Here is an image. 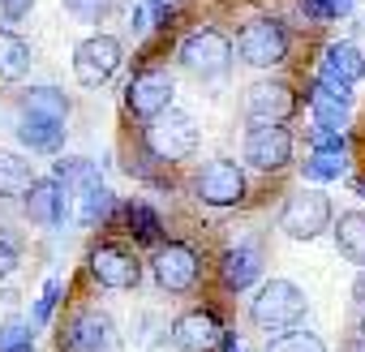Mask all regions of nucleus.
I'll return each mask as SVG.
<instances>
[{
	"mask_svg": "<svg viewBox=\"0 0 365 352\" xmlns=\"http://www.w3.org/2000/svg\"><path fill=\"white\" fill-rule=\"evenodd\" d=\"M52 176L69 190V198H73V219H78L82 228H95L99 219H108V211H112V190L103 185V176H99V167H95L91 159L65 155V159H56Z\"/></svg>",
	"mask_w": 365,
	"mask_h": 352,
	"instance_id": "1",
	"label": "nucleus"
},
{
	"mask_svg": "<svg viewBox=\"0 0 365 352\" xmlns=\"http://www.w3.org/2000/svg\"><path fill=\"white\" fill-rule=\"evenodd\" d=\"M309 112L318 125L327 129H344L348 125V112H352V86H335L327 78H318L309 86Z\"/></svg>",
	"mask_w": 365,
	"mask_h": 352,
	"instance_id": "17",
	"label": "nucleus"
},
{
	"mask_svg": "<svg viewBox=\"0 0 365 352\" xmlns=\"http://www.w3.org/2000/svg\"><path fill=\"white\" fill-rule=\"evenodd\" d=\"M22 198H26L31 224H39V228H61V224L73 215V198H69V190L56 181V176H48V181H35Z\"/></svg>",
	"mask_w": 365,
	"mask_h": 352,
	"instance_id": "15",
	"label": "nucleus"
},
{
	"mask_svg": "<svg viewBox=\"0 0 365 352\" xmlns=\"http://www.w3.org/2000/svg\"><path fill=\"white\" fill-rule=\"evenodd\" d=\"M292 159V133L284 125H254L245 133V163L258 172H279Z\"/></svg>",
	"mask_w": 365,
	"mask_h": 352,
	"instance_id": "11",
	"label": "nucleus"
},
{
	"mask_svg": "<svg viewBox=\"0 0 365 352\" xmlns=\"http://www.w3.org/2000/svg\"><path fill=\"white\" fill-rule=\"evenodd\" d=\"M305 309H309V296L292 279H267L250 305V318L262 331H288L305 318Z\"/></svg>",
	"mask_w": 365,
	"mask_h": 352,
	"instance_id": "2",
	"label": "nucleus"
},
{
	"mask_svg": "<svg viewBox=\"0 0 365 352\" xmlns=\"http://www.w3.org/2000/svg\"><path fill=\"white\" fill-rule=\"evenodd\" d=\"M237 56L254 69H271V65H284L288 56V31L284 22L275 18H254L250 26H241L237 35Z\"/></svg>",
	"mask_w": 365,
	"mask_h": 352,
	"instance_id": "5",
	"label": "nucleus"
},
{
	"mask_svg": "<svg viewBox=\"0 0 365 352\" xmlns=\"http://www.w3.org/2000/svg\"><path fill=\"white\" fill-rule=\"evenodd\" d=\"M267 352H327V343H322V335H314V331L288 326L284 335H275V339L267 343Z\"/></svg>",
	"mask_w": 365,
	"mask_h": 352,
	"instance_id": "27",
	"label": "nucleus"
},
{
	"mask_svg": "<svg viewBox=\"0 0 365 352\" xmlns=\"http://www.w3.org/2000/svg\"><path fill=\"white\" fill-rule=\"evenodd\" d=\"M309 138H314V150H344V129H327V125H318Z\"/></svg>",
	"mask_w": 365,
	"mask_h": 352,
	"instance_id": "32",
	"label": "nucleus"
},
{
	"mask_svg": "<svg viewBox=\"0 0 365 352\" xmlns=\"http://www.w3.org/2000/svg\"><path fill=\"white\" fill-rule=\"evenodd\" d=\"M194 194L207 207H237L245 198V172H241V163H232V159L207 163L198 172V181H194Z\"/></svg>",
	"mask_w": 365,
	"mask_h": 352,
	"instance_id": "10",
	"label": "nucleus"
},
{
	"mask_svg": "<svg viewBox=\"0 0 365 352\" xmlns=\"http://www.w3.org/2000/svg\"><path fill=\"white\" fill-rule=\"evenodd\" d=\"M18 138H22V146H31L39 155H56L65 146V120L39 116V112H22L18 116Z\"/></svg>",
	"mask_w": 365,
	"mask_h": 352,
	"instance_id": "20",
	"label": "nucleus"
},
{
	"mask_svg": "<svg viewBox=\"0 0 365 352\" xmlns=\"http://www.w3.org/2000/svg\"><path fill=\"white\" fill-rule=\"evenodd\" d=\"M168 22H172V5H168V0H138V5H133V31L150 35V31H159Z\"/></svg>",
	"mask_w": 365,
	"mask_h": 352,
	"instance_id": "26",
	"label": "nucleus"
},
{
	"mask_svg": "<svg viewBox=\"0 0 365 352\" xmlns=\"http://www.w3.org/2000/svg\"><path fill=\"white\" fill-rule=\"evenodd\" d=\"M335 249L352 266H365V211H344L335 219Z\"/></svg>",
	"mask_w": 365,
	"mask_h": 352,
	"instance_id": "21",
	"label": "nucleus"
},
{
	"mask_svg": "<svg viewBox=\"0 0 365 352\" xmlns=\"http://www.w3.org/2000/svg\"><path fill=\"white\" fill-rule=\"evenodd\" d=\"M14 271H18V249L9 241H0V279H9Z\"/></svg>",
	"mask_w": 365,
	"mask_h": 352,
	"instance_id": "34",
	"label": "nucleus"
},
{
	"mask_svg": "<svg viewBox=\"0 0 365 352\" xmlns=\"http://www.w3.org/2000/svg\"><path fill=\"white\" fill-rule=\"evenodd\" d=\"M180 65L190 73H198V78H224L228 65H232L228 35H220L215 26H202V31L185 35V43H180Z\"/></svg>",
	"mask_w": 365,
	"mask_h": 352,
	"instance_id": "7",
	"label": "nucleus"
},
{
	"mask_svg": "<svg viewBox=\"0 0 365 352\" xmlns=\"http://www.w3.org/2000/svg\"><path fill=\"white\" fill-rule=\"evenodd\" d=\"M91 275H95L103 288H112V292H129V288H138V279H142V262H138L133 249H125V245H99V249L91 254Z\"/></svg>",
	"mask_w": 365,
	"mask_h": 352,
	"instance_id": "14",
	"label": "nucleus"
},
{
	"mask_svg": "<svg viewBox=\"0 0 365 352\" xmlns=\"http://www.w3.org/2000/svg\"><path fill=\"white\" fill-rule=\"evenodd\" d=\"M262 245L258 241H245V245H237V249H228L224 258H220V284L228 288V292H245L258 275H262Z\"/></svg>",
	"mask_w": 365,
	"mask_h": 352,
	"instance_id": "18",
	"label": "nucleus"
},
{
	"mask_svg": "<svg viewBox=\"0 0 365 352\" xmlns=\"http://www.w3.org/2000/svg\"><path fill=\"white\" fill-rule=\"evenodd\" d=\"M322 78L335 82V86H356V82L365 78V56H361V48L348 43V39L327 43V52H322Z\"/></svg>",
	"mask_w": 365,
	"mask_h": 352,
	"instance_id": "19",
	"label": "nucleus"
},
{
	"mask_svg": "<svg viewBox=\"0 0 365 352\" xmlns=\"http://www.w3.org/2000/svg\"><path fill=\"white\" fill-rule=\"evenodd\" d=\"M146 146L155 159L176 163V159H190L198 150V120L180 108H163L159 116H150L146 125Z\"/></svg>",
	"mask_w": 365,
	"mask_h": 352,
	"instance_id": "3",
	"label": "nucleus"
},
{
	"mask_svg": "<svg viewBox=\"0 0 365 352\" xmlns=\"http://www.w3.org/2000/svg\"><path fill=\"white\" fill-rule=\"evenodd\" d=\"M125 61V48L116 35H86L78 48H73V78L86 86V90H99L112 82V73L120 69Z\"/></svg>",
	"mask_w": 365,
	"mask_h": 352,
	"instance_id": "4",
	"label": "nucleus"
},
{
	"mask_svg": "<svg viewBox=\"0 0 365 352\" xmlns=\"http://www.w3.org/2000/svg\"><path fill=\"white\" fill-rule=\"evenodd\" d=\"M361 194H365V181H361Z\"/></svg>",
	"mask_w": 365,
	"mask_h": 352,
	"instance_id": "38",
	"label": "nucleus"
},
{
	"mask_svg": "<svg viewBox=\"0 0 365 352\" xmlns=\"http://www.w3.org/2000/svg\"><path fill=\"white\" fill-rule=\"evenodd\" d=\"M22 112H39V116L69 120V99H65V90H56V86H31V90L22 95Z\"/></svg>",
	"mask_w": 365,
	"mask_h": 352,
	"instance_id": "24",
	"label": "nucleus"
},
{
	"mask_svg": "<svg viewBox=\"0 0 365 352\" xmlns=\"http://www.w3.org/2000/svg\"><path fill=\"white\" fill-rule=\"evenodd\" d=\"M150 271H155V284H159L163 292H190V288L198 284L202 262H198V254H194L190 245L168 241V245H159V249H155Z\"/></svg>",
	"mask_w": 365,
	"mask_h": 352,
	"instance_id": "9",
	"label": "nucleus"
},
{
	"mask_svg": "<svg viewBox=\"0 0 365 352\" xmlns=\"http://www.w3.org/2000/svg\"><path fill=\"white\" fill-rule=\"evenodd\" d=\"M112 343H116V326L99 309H78L56 335L61 352H112Z\"/></svg>",
	"mask_w": 365,
	"mask_h": 352,
	"instance_id": "8",
	"label": "nucleus"
},
{
	"mask_svg": "<svg viewBox=\"0 0 365 352\" xmlns=\"http://www.w3.org/2000/svg\"><path fill=\"white\" fill-rule=\"evenodd\" d=\"M322 5V18H348L352 14V0H318Z\"/></svg>",
	"mask_w": 365,
	"mask_h": 352,
	"instance_id": "35",
	"label": "nucleus"
},
{
	"mask_svg": "<svg viewBox=\"0 0 365 352\" xmlns=\"http://www.w3.org/2000/svg\"><path fill=\"white\" fill-rule=\"evenodd\" d=\"M297 112V95L288 82H254L245 90V116L254 125H284Z\"/></svg>",
	"mask_w": 365,
	"mask_h": 352,
	"instance_id": "13",
	"label": "nucleus"
},
{
	"mask_svg": "<svg viewBox=\"0 0 365 352\" xmlns=\"http://www.w3.org/2000/svg\"><path fill=\"white\" fill-rule=\"evenodd\" d=\"M327 228H331V202H327V194H318V190L292 194V198L284 202V211H279V232L292 237V241H314V237H322Z\"/></svg>",
	"mask_w": 365,
	"mask_h": 352,
	"instance_id": "6",
	"label": "nucleus"
},
{
	"mask_svg": "<svg viewBox=\"0 0 365 352\" xmlns=\"http://www.w3.org/2000/svg\"><path fill=\"white\" fill-rule=\"evenodd\" d=\"M297 5H301L309 18H322V5H318V0H297Z\"/></svg>",
	"mask_w": 365,
	"mask_h": 352,
	"instance_id": "36",
	"label": "nucleus"
},
{
	"mask_svg": "<svg viewBox=\"0 0 365 352\" xmlns=\"http://www.w3.org/2000/svg\"><path fill=\"white\" fill-rule=\"evenodd\" d=\"M172 95H176V86H172V78H168L163 69H142V73L125 86V108H129L133 116L150 120V116H159L163 108H172Z\"/></svg>",
	"mask_w": 365,
	"mask_h": 352,
	"instance_id": "12",
	"label": "nucleus"
},
{
	"mask_svg": "<svg viewBox=\"0 0 365 352\" xmlns=\"http://www.w3.org/2000/svg\"><path fill=\"white\" fill-rule=\"evenodd\" d=\"M61 5L78 18V22H103L112 14V0H61Z\"/></svg>",
	"mask_w": 365,
	"mask_h": 352,
	"instance_id": "30",
	"label": "nucleus"
},
{
	"mask_svg": "<svg viewBox=\"0 0 365 352\" xmlns=\"http://www.w3.org/2000/svg\"><path fill=\"white\" fill-rule=\"evenodd\" d=\"M129 232H133L138 241H159V232H163V224H159V215H155L150 207H142V202H133V207H129Z\"/></svg>",
	"mask_w": 365,
	"mask_h": 352,
	"instance_id": "29",
	"label": "nucleus"
},
{
	"mask_svg": "<svg viewBox=\"0 0 365 352\" xmlns=\"http://www.w3.org/2000/svg\"><path fill=\"white\" fill-rule=\"evenodd\" d=\"M0 352H35V331L26 318L0 322Z\"/></svg>",
	"mask_w": 365,
	"mask_h": 352,
	"instance_id": "28",
	"label": "nucleus"
},
{
	"mask_svg": "<svg viewBox=\"0 0 365 352\" xmlns=\"http://www.w3.org/2000/svg\"><path fill=\"white\" fill-rule=\"evenodd\" d=\"M35 185V172L22 155H9L0 150V198H22L26 190Z\"/></svg>",
	"mask_w": 365,
	"mask_h": 352,
	"instance_id": "23",
	"label": "nucleus"
},
{
	"mask_svg": "<svg viewBox=\"0 0 365 352\" xmlns=\"http://www.w3.org/2000/svg\"><path fill=\"white\" fill-rule=\"evenodd\" d=\"M31 65H35L31 43H26L22 35H14V31H0V82H18V78H26Z\"/></svg>",
	"mask_w": 365,
	"mask_h": 352,
	"instance_id": "22",
	"label": "nucleus"
},
{
	"mask_svg": "<svg viewBox=\"0 0 365 352\" xmlns=\"http://www.w3.org/2000/svg\"><path fill=\"white\" fill-rule=\"evenodd\" d=\"M172 339L180 352H215L224 343V326L211 309H190L172 322Z\"/></svg>",
	"mask_w": 365,
	"mask_h": 352,
	"instance_id": "16",
	"label": "nucleus"
},
{
	"mask_svg": "<svg viewBox=\"0 0 365 352\" xmlns=\"http://www.w3.org/2000/svg\"><path fill=\"white\" fill-rule=\"evenodd\" d=\"M35 9V0H0V22H22Z\"/></svg>",
	"mask_w": 365,
	"mask_h": 352,
	"instance_id": "33",
	"label": "nucleus"
},
{
	"mask_svg": "<svg viewBox=\"0 0 365 352\" xmlns=\"http://www.w3.org/2000/svg\"><path fill=\"white\" fill-rule=\"evenodd\" d=\"M224 352H237V343H232V339H228V335H224Z\"/></svg>",
	"mask_w": 365,
	"mask_h": 352,
	"instance_id": "37",
	"label": "nucleus"
},
{
	"mask_svg": "<svg viewBox=\"0 0 365 352\" xmlns=\"http://www.w3.org/2000/svg\"><path fill=\"white\" fill-rule=\"evenodd\" d=\"M56 296H61V279H48V284H43V296H39V305H35V322H48V318H52Z\"/></svg>",
	"mask_w": 365,
	"mask_h": 352,
	"instance_id": "31",
	"label": "nucleus"
},
{
	"mask_svg": "<svg viewBox=\"0 0 365 352\" xmlns=\"http://www.w3.org/2000/svg\"><path fill=\"white\" fill-rule=\"evenodd\" d=\"M348 167V155L344 150H309V159L301 163L305 181H339Z\"/></svg>",
	"mask_w": 365,
	"mask_h": 352,
	"instance_id": "25",
	"label": "nucleus"
}]
</instances>
